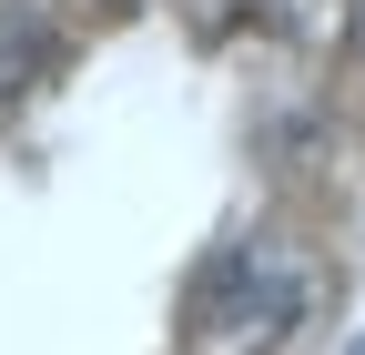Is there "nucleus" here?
Masks as SVG:
<instances>
[{
    "instance_id": "1",
    "label": "nucleus",
    "mask_w": 365,
    "mask_h": 355,
    "mask_svg": "<svg viewBox=\"0 0 365 355\" xmlns=\"http://www.w3.org/2000/svg\"><path fill=\"white\" fill-rule=\"evenodd\" d=\"M345 41H355V51H365V0H355V11H345Z\"/></svg>"
},
{
    "instance_id": "2",
    "label": "nucleus",
    "mask_w": 365,
    "mask_h": 355,
    "mask_svg": "<svg viewBox=\"0 0 365 355\" xmlns=\"http://www.w3.org/2000/svg\"><path fill=\"white\" fill-rule=\"evenodd\" d=\"M234 11H244V0H234Z\"/></svg>"
}]
</instances>
